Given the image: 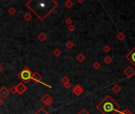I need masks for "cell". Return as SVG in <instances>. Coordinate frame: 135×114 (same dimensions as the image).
Wrapping results in <instances>:
<instances>
[{
	"label": "cell",
	"instance_id": "3957f363",
	"mask_svg": "<svg viewBox=\"0 0 135 114\" xmlns=\"http://www.w3.org/2000/svg\"><path fill=\"white\" fill-rule=\"evenodd\" d=\"M33 72L28 67H25L20 70V72H18V77L21 78V80L22 81V82L25 84H27L31 80L32 78Z\"/></svg>",
	"mask_w": 135,
	"mask_h": 114
},
{
	"label": "cell",
	"instance_id": "d6a6232c",
	"mask_svg": "<svg viewBox=\"0 0 135 114\" xmlns=\"http://www.w3.org/2000/svg\"><path fill=\"white\" fill-rule=\"evenodd\" d=\"M84 2V0H77V3H83Z\"/></svg>",
	"mask_w": 135,
	"mask_h": 114
},
{
	"label": "cell",
	"instance_id": "30bf717a",
	"mask_svg": "<svg viewBox=\"0 0 135 114\" xmlns=\"http://www.w3.org/2000/svg\"><path fill=\"white\" fill-rule=\"evenodd\" d=\"M84 92V89L80 84H77L74 86V88L72 89V93L76 95V96H80V94H82V93Z\"/></svg>",
	"mask_w": 135,
	"mask_h": 114
},
{
	"label": "cell",
	"instance_id": "603a6c76",
	"mask_svg": "<svg viewBox=\"0 0 135 114\" xmlns=\"http://www.w3.org/2000/svg\"><path fill=\"white\" fill-rule=\"evenodd\" d=\"M64 23L69 26H71V25H72V23H73V20H72L71 18H67L65 19V21H64Z\"/></svg>",
	"mask_w": 135,
	"mask_h": 114
},
{
	"label": "cell",
	"instance_id": "9a60e30c",
	"mask_svg": "<svg viewBox=\"0 0 135 114\" xmlns=\"http://www.w3.org/2000/svg\"><path fill=\"white\" fill-rule=\"evenodd\" d=\"M117 38L119 41H123V40H125V39H126V35L124 33L120 32L117 35Z\"/></svg>",
	"mask_w": 135,
	"mask_h": 114
},
{
	"label": "cell",
	"instance_id": "cb8c5ba5",
	"mask_svg": "<svg viewBox=\"0 0 135 114\" xmlns=\"http://www.w3.org/2000/svg\"><path fill=\"white\" fill-rule=\"evenodd\" d=\"M92 67L94 68L95 70H99V68L101 67V64L99 63V62H95L94 63L92 64Z\"/></svg>",
	"mask_w": 135,
	"mask_h": 114
},
{
	"label": "cell",
	"instance_id": "5bb4252c",
	"mask_svg": "<svg viewBox=\"0 0 135 114\" xmlns=\"http://www.w3.org/2000/svg\"><path fill=\"white\" fill-rule=\"evenodd\" d=\"M76 59H77L80 63H83V62L86 59V56H85L83 53H80L79 55H77V56H76Z\"/></svg>",
	"mask_w": 135,
	"mask_h": 114
},
{
	"label": "cell",
	"instance_id": "4dcf8cb0",
	"mask_svg": "<svg viewBox=\"0 0 135 114\" xmlns=\"http://www.w3.org/2000/svg\"><path fill=\"white\" fill-rule=\"evenodd\" d=\"M3 70H4V68L3 67V65H1V64H0V73H1V72L3 71Z\"/></svg>",
	"mask_w": 135,
	"mask_h": 114
},
{
	"label": "cell",
	"instance_id": "1f68e13d",
	"mask_svg": "<svg viewBox=\"0 0 135 114\" xmlns=\"http://www.w3.org/2000/svg\"><path fill=\"white\" fill-rule=\"evenodd\" d=\"M3 105V101L2 100L1 98H0V107H1V106H2V105Z\"/></svg>",
	"mask_w": 135,
	"mask_h": 114
},
{
	"label": "cell",
	"instance_id": "83f0119b",
	"mask_svg": "<svg viewBox=\"0 0 135 114\" xmlns=\"http://www.w3.org/2000/svg\"><path fill=\"white\" fill-rule=\"evenodd\" d=\"M68 29L69 32L72 33V32H74V31L76 30V26H75L74 25L72 24V25H71V26H69L68 27Z\"/></svg>",
	"mask_w": 135,
	"mask_h": 114
},
{
	"label": "cell",
	"instance_id": "e0dca14e",
	"mask_svg": "<svg viewBox=\"0 0 135 114\" xmlns=\"http://www.w3.org/2000/svg\"><path fill=\"white\" fill-rule=\"evenodd\" d=\"M34 114H49L44 108H40Z\"/></svg>",
	"mask_w": 135,
	"mask_h": 114
},
{
	"label": "cell",
	"instance_id": "6da1fadb",
	"mask_svg": "<svg viewBox=\"0 0 135 114\" xmlns=\"http://www.w3.org/2000/svg\"><path fill=\"white\" fill-rule=\"evenodd\" d=\"M26 6L39 20L44 21L58 7V3L55 0H30Z\"/></svg>",
	"mask_w": 135,
	"mask_h": 114
},
{
	"label": "cell",
	"instance_id": "ba28073f",
	"mask_svg": "<svg viewBox=\"0 0 135 114\" xmlns=\"http://www.w3.org/2000/svg\"><path fill=\"white\" fill-rule=\"evenodd\" d=\"M16 88H17V93L20 95H22L27 90L26 86L22 82H21L18 85H16Z\"/></svg>",
	"mask_w": 135,
	"mask_h": 114
},
{
	"label": "cell",
	"instance_id": "484cf974",
	"mask_svg": "<svg viewBox=\"0 0 135 114\" xmlns=\"http://www.w3.org/2000/svg\"><path fill=\"white\" fill-rule=\"evenodd\" d=\"M8 13H9L10 15H14V14L16 13V10L14 9L13 7H11L8 9Z\"/></svg>",
	"mask_w": 135,
	"mask_h": 114
},
{
	"label": "cell",
	"instance_id": "4fadbf2b",
	"mask_svg": "<svg viewBox=\"0 0 135 114\" xmlns=\"http://www.w3.org/2000/svg\"><path fill=\"white\" fill-rule=\"evenodd\" d=\"M112 61H113V59H112V57L111 56H110L109 55H106V56L103 58V62L106 63V64H111L112 63Z\"/></svg>",
	"mask_w": 135,
	"mask_h": 114
},
{
	"label": "cell",
	"instance_id": "ffe728a7",
	"mask_svg": "<svg viewBox=\"0 0 135 114\" xmlns=\"http://www.w3.org/2000/svg\"><path fill=\"white\" fill-rule=\"evenodd\" d=\"M65 46L68 49H72L74 48V43L71 40H68V42L65 44Z\"/></svg>",
	"mask_w": 135,
	"mask_h": 114
},
{
	"label": "cell",
	"instance_id": "7402d4cb",
	"mask_svg": "<svg viewBox=\"0 0 135 114\" xmlns=\"http://www.w3.org/2000/svg\"><path fill=\"white\" fill-rule=\"evenodd\" d=\"M10 90V93H11V94H17V88H16V86L15 85H14V86H12L9 89Z\"/></svg>",
	"mask_w": 135,
	"mask_h": 114
},
{
	"label": "cell",
	"instance_id": "ac0fdd59",
	"mask_svg": "<svg viewBox=\"0 0 135 114\" xmlns=\"http://www.w3.org/2000/svg\"><path fill=\"white\" fill-rule=\"evenodd\" d=\"M61 51L60 50L59 48H56V49H54V51H53V55L54 56H56V57H59L60 55H61Z\"/></svg>",
	"mask_w": 135,
	"mask_h": 114
},
{
	"label": "cell",
	"instance_id": "f1b7e54d",
	"mask_svg": "<svg viewBox=\"0 0 135 114\" xmlns=\"http://www.w3.org/2000/svg\"><path fill=\"white\" fill-rule=\"evenodd\" d=\"M77 114H90V113H89L85 109H82L80 112H79V113H78Z\"/></svg>",
	"mask_w": 135,
	"mask_h": 114
},
{
	"label": "cell",
	"instance_id": "8fae6325",
	"mask_svg": "<svg viewBox=\"0 0 135 114\" xmlns=\"http://www.w3.org/2000/svg\"><path fill=\"white\" fill-rule=\"evenodd\" d=\"M46 39H47V36L45 33L41 32L37 35V40L40 41V42H44V41L46 40Z\"/></svg>",
	"mask_w": 135,
	"mask_h": 114
},
{
	"label": "cell",
	"instance_id": "7c38bea8",
	"mask_svg": "<svg viewBox=\"0 0 135 114\" xmlns=\"http://www.w3.org/2000/svg\"><path fill=\"white\" fill-rule=\"evenodd\" d=\"M111 90L113 91L115 94H118V93H120L122 91V87L118 84H115L112 86Z\"/></svg>",
	"mask_w": 135,
	"mask_h": 114
},
{
	"label": "cell",
	"instance_id": "9c48e42d",
	"mask_svg": "<svg viewBox=\"0 0 135 114\" xmlns=\"http://www.w3.org/2000/svg\"><path fill=\"white\" fill-rule=\"evenodd\" d=\"M123 74H125L127 78H131L135 74V70L131 66H128L125 70H123Z\"/></svg>",
	"mask_w": 135,
	"mask_h": 114
},
{
	"label": "cell",
	"instance_id": "52a82bcc",
	"mask_svg": "<svg viewBox=\"0 0 135 114\" xmlns=\"http://www.w3.org/2000/svg\"><path fill=\"white\" fill-rule=\"evenodd\" d=\"M10 90L9 89H7L6 86H2L1 88H0V98L2 99V100H3V99L7 98V97L10 95Z\"/></svg>",
	"mask_w": 135,
	"mask_h": 114
},
{
	"label": "cell",
	"instance_id": "d4e9b609",
	"mask_svg": "<svg viewBox=\"0 0 135 114\" xmlns=\"http://www.w3.org/2000/svg\"><path fill=\"white\" fill-rule=\"evenodd\" d=\"M61 81L62 83L64 84V83H67V82H70V78H68V76H64V77L61 79Z\"/></svg>",
	"mask_w": 135,
	"mask_h": 114
},
{
	"label": "cell",
	"instance_id": "d6986e66",
	"mask_svg": "<svg viewBox=\"0 0 135 114\" xmlns=\"http://www.w3.org/2000/svg\"><path fill=\"white\" fill-rule=\"evenodd\" d=\"M23 18H24V20L26 21V22H30V21L32 19V15H31V14L30 13H26L25 15L23 16Z\"/></svg>",
	"mask_w": 135,
	"mask_h": 114
},
{
	"label": "cell",
	"instance_id": "8992f818",
	"mask_svg": "<svg viewBox=\"0 0 135 114\" xmlns=\"http://www.w3.org/2000/svg\"><path fill=\"white\" fill-rule=\"evenodd\" d=\"M126 59L130 61L135 67V47L130 51H129V53L126 54Z\"/></svg>",
	"mask_w": 135,
	"mask_h": 114
},
{
	"label": "cell",
	"instance_id": "277c9868",
	"mask_svg": "<svg viewBox=\"0 0 135 114\" xmlns=\"http://www.w3.org/2000/svg\"><path fill=\"white\" fill-rule=\"evenodd\" d=\"M42 78H43V77L41 76V74L39 73V72L35 71L34 73H33V74H32V78H31V80H32L33 82H34V83H36V84L41 83V84L44 85V86H47V87L51 88V87H52L51 86H49V85H48V84H46V83H44V82H41Z\"/></svg>",
	"mask_w": 135,
	"mask_h": 114
},
{
	"label": "cell",
	"instance_id": "44dd1931",
	"mask_svg": "<svg viewBox=\"0 0 135 114\" xmlns=\"http://www.w3.org/2000/svg\"><path fill=\"white\" fill-rule=\"evenodd\" d=\"M117 114H132V112L128 109H125L122 111H118Z\"/></svg>",
	"mask_w": 135,
	"mask_h": 114
},
{
	"label": "cell",
	"instance_id": "2e32d148",
	"mask_svg": "<svg viewBox=\"0 0 135 114\" xmlns=\"http://www.w3.org/2000/svg\"><path fill=\"white\" fill-rule=\"evenodd\" d=\"M73 4H74L73 2L71 1V0H66V1L64 2V6H65L68 9H70V8L73 6Z\"/></svg>",
	"mask_w": 135,
	"mask_h": 114
},
{
	"label": "cell",
	"instance_id": "4316f807",
	"mask_svg": "<svg viewBox=\"0 0 135 114\" xmlns=\"http://www.w3.org/2000/svg\"><path fill=\"white\" fill-rule=\"evenodd\" d=\"M103 51H105L106 53H108V52H110V51L111 50V47L109 46V45H105L104 47H103Z\"/></svg>",
	"mask_w": 135,
	"mask_h": 114
},
{
	"label": "cell",
	"instance_id": "f546056e",
	"mask_svg": "<svg viewBox=\"0 0 135 114\" xmlns=\"http://www.w3.org/2000/svg\"><path fill=\"white\" fill-rule=\"evenodd\" d=\"M71 86H72L71 82H67V83H64V88H66V89H69L70 87H71Z\"/></svg>",
	"mask_w": 135,
	"mask_h": 114
},
{
	"label": "cell",
	"instance_id": "5b68a950",
	"mask_svg": "<svg viewBox=\"0 0 135 114\" xmlns=\"http://www.w3.org/2000/svg\"><path fill=\"white\" fill-rule=\"evenodd\" d=\"M41 101L46 106H50L53 102V99L49 94H45L41 97Z\"/></svg>",
	"mask_w": 135,
	"mask_h": 114
},
{
	"label": "cell",
	"instance_id": "7a4b0ae2",
	"mask_svg": "<svg viewBox=\"0 0 135 114\" xmlns=\"http://www.w3.org/2000/svg\"><path fill=\"white\" fill-rule=\"evenodd\" d=\"M96 109L102 114H115L120 110L121 106L110 95H107L96 105Z\"/></svg>",
	"mask_w": 135,
	"mask_h": 114
}]
</instances>
